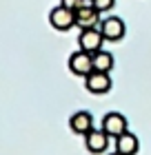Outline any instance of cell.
Wrapping results in <instances>:
<instances>
[{"instance_id": "cell-1", "label": "cell", "mask_w": 151, "mask_h": 155, "mask_svg": "<svg viewBox=\"0 0 151 155\" xmlns=\"http://www.w3.org/2000/svg\"><path fill=\"white\" fill-rule=\"evenodd\" d=\"M49 22H51L53 29L58 31H67L71 27H76V11L74 9H67L64 5H58L49 11Z\"/></svg>"}, {"instance_id": "cell-5", "label": "cell", "mask_w": 151, "mask_h": 155, "mask_svg": "<svg viewBox=\"0 0 151 155\" xmlns=\"http://www.w3.org/2000/svg\"><path fill=\"white\" fill-rule=\"evenodd\" d=\"M102 42H105V36L98 27L93 29H82L80 31V38H78V45H80L82 51H89V53H96L102 49Z\"/></svg>"}, {"instance_id": "cell-10", "label": "cell", "mask_w": 151, "mask_h": 155, "mask_svg": "<svg viewBox=\"0 0 151 155\" xmlns=\"http://www.w3.org/2000/svg\"><path fill=\"white\" fill-rule=\"evenodd\" d=\"M140 149V142H138V137L133 135V133H125V135H120L116 137V151L122 153V155H136Z\"/></svg>"}, {"instance_id": "cell-9", "label": "cell", "mask_w": 151, "mask_h": 155, "mask_svg": "<svg viewBox=\"0 0 151 155\" xmlns=\"http://www.w3.org/2000/svg\"><path fill=\"white\" fill-rule=\"evenodd\" d=\"M87 149L91 151V153H105L107 151V146H109V135L105 133V129H93V131H89L87 135Z\"/></svg>"}, {"instance_id": "cell-12", "label": "cell", "mask_w": 151, "mask_h": 155, "mask_svg": "<svg viewBox=\"0 0 151 155\" xmlns=\"http://www.w3.org/2000/svg\"><path fill=\"white\" fill-rule=\"evenodd\" d=\"M113 5H116V0H93V7L102 13V11H109L113 9Z\"/></svg>"}, {"instance_id": "cell-3", "label": "cell", "mask_w": 151, "mask_h": 155, "mask_svg": "<svg viewBox=\"0 0 151 155\" xmlns=\"http://www.w3.org/2000/svg\"><path fill=\"white\" fill-rule=\"evenodd\" d=\"M111 75L105 73V71H91L87 78H84V89L89 93H96V95H102V93H109L111 91Z\"/></svg>"}, {"instance_id": "cell-6", "label": "cell", "mask_w": 151, "mask_h": 155, "mask_svg": "<svg viewBox=\"0 0 151 155\" xmlns=\"http://www.w3.org/2000/svg\"><path fill=\"white\" fill-rule=\"evenodd\" d=\"M102 129L109 137H120V135L127 133V117L122 113H116V111H113V113H107L102 117Z\"/></svg>"}, {"instance_id": "cell-2", "label": "cell", "mask_w": 151, "mask_h": 155, "mask_svg": "<svg viewBox=\"0 0 151 155\" xmlns=\"http://www.w3.org/2000/svg\"><path fill=\"white\" fill-rule=\"evenodd\" d=\"M69 71L74 75H80V78H87L91 71H93V53L89 51H76L71 53L69 58Z\"/></svg>"}, {"instance_id": "cell-13", "label": "cell", "mask_w": 151, "mask_h": 155, "mask_svg": "<svg viewBox=\"0 0 151 155\" xmlns=\"http://www.w3.org/2000/svg\"><path fill=\"white\" fill-rule=\"evenodd\" d=\"M60 5H64L67 9H80V7L84 5V0H60Z\"/></svg>"}, {"instance_id": "cell-4", "label": "cell", "mask_w": 151, "mask_h": 155, "mask_svg": "<svg viewBox=\"0 0 151 155\" xmlns=\"http://www.w3.org/2000/svg\"><path fill=\"white\" fill-rule=\"evenodd\" d=\"M100 31H102L105 40L118 42V40L125 38L127 27H125V22H122V18H118V16H109V18H105L102 22H100Z\"/></svg>"}, {"instance_id": "cell-8", "label": "cell", "mask_w": 151, "mask_h": 155, "mask_svg": "<svg viewBox=\"0 0 151 155\" xmlns=\"http://www.w3.org/2000/svg\"><path fill=\"white\" fill-rule=\"evenodd\" d=\"M69 126L78 135H87L89 131H93V117L87 111H78V113H74L69 117Z\"/></svg>"}, {"instance_id": "cell-11", "label": "cell", "mask_w": 151, "mask_h": 155, "mask_svg": "<svg viewBox=\"0 0 151 155\" xmlns=\"http://www.w3.org/2000/svg\"><path fill=\"white\" fill-rule=\"evenodd\" d=\"M113 69V55L109 51H96L93 53V71H105V73H109Z\"/></svg>"}, {"instance_id": "cell-14", "label": "cell", "mask_w": 151, "mask_h": 155, "mask_svg": "<svg viewBox=\"0 0 151 155\" xmlns=\"http://www.w3.org/2000/svg\"><path fill=\"white\" fill-rule=\"evenodd\" d=\"M111 155H122V153H118V151H116V153H111Z\"/></svg>"}, {"instance_id": "cell-7", "label": "cell", "mask_w": 151, "mask_h": 155, "mask_svg": "<svg viewBox=\"0 0 151 155\" xmlns=\"http://www.w3.org/2000/svg\"><path fill=\"white\" fill-rule=\"evenodd\" d=\"M98 25H100V11L93 5L76 9V27H80V31L82 29H93Z\"/></svg>"}]
</instances>
